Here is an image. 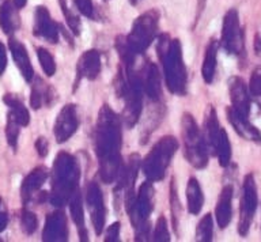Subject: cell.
<instances>
[{
    "instance_id": "cell-1",
    "label": "cell",
    "mask_w": 261,
    "mask_h": 242,
    "mask_svg": "<svg viewBox=\"0 0 261 242\" xmlns=\"http://www.w3.org/2000/svg\"><path fill=\"white\" fill-rule=\"evenodd\" d=\"M121 138V120L109 105H103L98 113L94 142L98 172L105 184H112L117 180L122 168Z\"/></svg>"
},
{
    "instance_id": "cell-2",
    "label": "cell",
    "mask_w": 261,
    "mask_h": 242,
    "mask_svg": "<svg viewBox=\"0 0 261 242\" xmlns=\"http://www.w3.org/2000/svg\"><path fill=\"white\" fill-rule=\"evenodd\" d=\"M156 52L162 62L163 74L169 91L175 95H185L188 76L179 40H170L169 34H161L158 37Z\"/></svg>"
},
{
    "instance_id": "cell-3",
    "label": "cell",
    "mask_w": 261,
    "mask_h": 242,
    "mask_svg": "<svg viewBox=\"0 0 261 242\" xmlns=\"http://www.w3.org/2000/svg\"><path fill=\"white\" fill-rule=\"evenodd\" d=\"M81 180V168L76 158L69 152L61 151L55 158L52 169V191H50V204L61 208L68 204L69 199L77 191Z\"/></svg>"
},
{
    "instance_id": "cell-4",
    "label": "cell",
    "mask_w": 261,
    "mask_h": 242,
    "mask_svg": "<svg viewBox=\"0 0 261 242\" xmlns=\"http://www.w3.org/2000/svg\"><path fill=\"white\" fill-rule=\"evenodd\" d=\"M178 150V140L174 136H163L154 144L142 162V170L147 180L152 182L162 181L171 158Z\"/></svg>"
},
{
    "instance_id": "cell-5",
    "label": "cell",
    "mask_w": 261,
    "mask_h": 242,
    "mask_svg": "<svg viewBox=\"0 0 261 242\" xmlns=\"http://www.w3.org/2000/svg\"><path fill=\"white\" fill-rule=\"evenodd\" d=\"M154 209V186L152 181L140 185L135 203L126 209L135 229V241H147L150 235V215Z\"/></svg>"
},
{
    "instance_id": "cell-6",
    "label": "cell",
    "mask_w": 261,
    "mask_h": 242,
    "mask_svg": "<svg viewBox=\"0 0 261 242\" xmlns=\"http://www.w3.org/2000/svg\"><path fill=\"white\" fill-rule=\"evenodd\" d=\"M181 136H182L184 154L188 162L196 169L205 168L208 164L207 143L191 113L182 115Z\"/></svg>"
},
{
    "instance_id": "cell-7",
    "label": "cell",
    "mask_w": 261,
    "mask_h": 242,
    "mask_svg": "<svg viewBox=\"0 0 261 242\" xmlns=\"http://www.w3.org/2000/svg\"><path fill=\"white\" fill-rule=\"evenodd\" d=\"M159 13L156 10H150L143 13L135 19L130 33L126 37V42L136 55L144 53L151 42L158 36Z\"/></svg>"
},
{
    "instance_id": "cell-8",
    "label": "cell",
    "mask_w": 261,
    "mask_h": 242,
    "mask_svg": "<svg viewBox=\"0 0 261 242\" xmlns=\"http://www.w3.org/2000/svg\"><path fill=\"white\" fill-rule=\"evenodd\" d=\"M258 196H257V185L253 174H248L244 178L242 185V197H241L240 207V222H238V233L245 237L249 233L252 225L253 217L256 213Z\"/></svg>"
},
{
    "instance_id": "cell-9",
    "label": "cell",
    "mask_w": 261,
    "mask_h": 242,
    "mask_svg": "<svg viewBox=\"0 0 261 242\" xmlns=\"http://www.w3.org/2000/svg\"><path fill=\"white\" fill-rule=\"evenodd\" d=\"M222 46L227 50L230 55L244 53L245 42H244V32L241 29L240 18L237 10H228L223 18V25H222V38H220Z\"/></svg>"
},
{
    "instance_id": "cell-10",
    "label": "cell",
    "mask_w": 261,
    "mask_h": 242,
    "mask_svg": "<svg viewBox=\"0 0 261 242\" xmlns=\"http://www.w3.org/2000/svg\"><path fill=\"white\" fill-rule=\"evenodd\" d=\"M86 203L89 207L90 217L93 222L94 231L97 235H101L103 231V226H105V204H103V196H102V191L97 182H90L87 185V191H86Z\"/></svg>"
},
{
    "instance_id": "cell-11",
    "label": "cell",
    "mask_w": 261,
    "mask_h": 242,
    "mask_svg": "<svg viewBox=\"0 0 261 242\" xmlns=\"http://www.w3.org/2000/svg\"><path fill=\"white\" fill-rule=\"evenodd\" d=\"M77 127H79V117H77L76 106L73 103H67L59 112L53 127V133L57 143H65L67 140L71 139V136L76 132Z\"/></svg>"
},
{
    "instance_id": "cell-12",
    "label": "cell",
    "mask_w": 261,
    "mask_h": 242,
    "mask_svg": "<svg viewBox=\"0 0 261 242\" xmlns=\"http://www.w3.org/2000/svg\"><path fill=\"white\" fill-rule=\"evenodd\" d=\"M60 26L50 18L48 9L45 6H38L34 11V26H33V34L36 37L44 38L45 41L50 44H57L59 41V33Z\"/></svg>"
},
{
    "instance_id": "cell-13",
    "label": "cell",
    "mask_w": 261,
    "mask_h": 242,
    "mask_svg": "<svg viewBox=\"0 0 261 242\" xmlns=\"http://www.w3.org/2000/svg\"><path fill=\"white\" fill-rule=\"evenodd\" d=\"M68 239V223L67 217L61 209L49 213L45 221L42 241L45 242H64Z\"/></svg>"
},
{
    "instance_id": "cell-14",
    "label": "cell",
    "mask_w": 261,
    "mask_h": 242,
    "mask_svg": "<svg viewBox=\"0 0 261 242\" xmlns=\"http://www.w3.org/2000/svg\"><path fill=\"white\" fill-rule=\"evenodd\" d=\"M49 172L45 166H37L24 177L20 185V199L23 205H28L32 201L33 196L41 189V186L48 180Z\"/></svg>"
},
{
    "instance_id": "cell-15",
    "label": "cell",
    "mask_w": 261,
    "mask_h": 242,
    "mask_svg": "<svg viewBox=\"0 0 261 242\" xmlns=\"http://www.w3.org/2000/svg\"><path fill=\"white\" fill-rule=\"evenodd\" d=\"M226 113H227V119L230 124L241 138L254 142V143H261V132L249 121L248 116H244L232 106L227 107Z\"/></svg>"
},
{
    "instance_id": "cell-16",
    "label": "cell",
    "mask_w": 261,
    "mask_h": 242,
    "mask_svg": "<svg viewBox=\"0 0 261 242\" xmlns=\"http://www.w3.org/2000/svg\"><path fill=\"white\" fill-rule=\"evenodd\" d=\"M228 93H230L232 107L249 117V113H250V95L249 94L250 93L245 85L244 79L240 76H232L228 82Z\"/></svg>"
},
{
    "instance_id": "cell-17",
    "label": "cell",
    "mask_w": 261,
    "mask_h": 242,
    "mask_svg": "<svg viewBox=\"0 0 261 242\" xmlns=\"http://www.w3.org/2000/svg\"><path fill=\"white\" fill-rule=\"evenodd\" d=\"M99 72H101V55H99V52L97 49L86 50L77 60V80L82 78L94 80V79L98 78Z\"/></svg>"
},
{
    "instance_id": "cell-18",
    "label": "cell",
    "mask_w": 261,
    "mask_h": 242,
    "mask_svg": "<svg viewBox=\"0 0 261 242\" xmlns=\"http://www.w3.org/2000/svg\"><path fill=\"white\" fill-rule=\"evenodd\" d=\"M8 48L11 50L12 59H14L15 66L18 67L20 75L23 76L26 82H32L33 78H34V70H33L32 62H30L28 50H26L23 44L15 40V38H10Z\"/></svg>"
},
{
    "instance_id": "cell-19",
    "label": "cell",
    "mask_w": 261,
    "mask_h": 242,
    "mask_svg": "<svg viewBox=\"0 0 261 242\" xmlns=\"http://www.w3.org/2000/svg\"><path fill=\"white\" fill-rule=\"evenodd\" d=\"M56 99V94L48 83H45L41 78L34 79L32 85V94H30V106L34 111H38L44 106H50Z\"/></svg>"
},
{
    "instance_id": "cell-20",
    "label": "cell",
    "mask_w": 261,
    "mask_h": 242,
    "mask_svg": "<svg viewBox=\"0 0 261 242\" xmlns=\"http://www.w3.org/2000/svg\"><path fill=\"white\" fill-rule=\"evenodd\" d=\"M232 193H234L232 185H226L222 189L219 199H218V203H216L215 217L218 226H219L220 229H226L230 225V222H231Z\"/></svg>"
},
{
    "instance_id": "cell-21",
    "label": "cell",
    "mask_w": 261,
    "mask_h": 242,
    "mask_svg": "<svg viewBox=\"0 0 261 242\" xmlns=\"http://www.w3.org/2000/svg\"><path fill=\"white\" fill-rule=\"evenodd\" d=\"M18 10L19 9L11 0H6L0 7V28L7 36H12L14 32L19 28Z\"/></svg>"
},
{
    "instance_id": "cell-22",
    "label": "cell",
    "mask_w": 261,
    "mask_h": 242,
    "mask_svg": "<svg viewBox=\"0 0 261 242\" xmlns=\"http://www.w3.org/2000/svg\"><path fill=\"white\" fill-rule=\"evenodd\" d=\"M69 212H71V218H72L73 223L76 226L77 234H79V239L83 242L89 241V234H87V229L85 225V215H83V204H82V196L81 192L76 191L73 193L72 197L69 199Z\"/></svg>"
},
{
    "instance_id": "cell-23",
    "label": "cell",
    "mask_w": 261,
    "mask_h": 242,
    "mask_svg": "<svg viewBox=\"0 0 261 242\" xmlns=\"http://www.w3.org/2000/svg\"><path fill=\"white\" fill-rule=\"evenodd\" d=\"M144 91H146L147 97L151 101H158L162 95V89H161V72H159L158 67L154 63H150L146 67V72H144Z\"/></svg>"
},
{
    "instance_id": "cell-24",
    "label": "cell",
    "mask_w": 261,
    "mask_h": 242,
    "mask_svg": "<svg viewBox=\"0 0 261 242\" xmlns=\"http://www.w3.org/2000/svg\"><path fill=\"white\" fill-rule=\"evenodd\" d=\"M187 204L188 211L192 215H197L201 211L204 205V195L200 186L199 181L196 180L195 177H192L188 181L187 185Z\"/></svg>"
},
{
    "instance_id": "cell-25",
    "label": "cell",
    "mask_w": 261,
    "mask_h": 242,
    "mask_svg": "<svg viewBox=\"0 0 261 242\" xmlns=\"http://www.w3.org/2000/svg\"><path fill=\"white\" fill-rule=\"evenodd\" d=\"M218 42L216 40H211L208 44L205 55H204L203 67H201V75L205 83H212L214 76H215L216 64H218Z\"/></svg>"
},
{
    "instance_id": "cell-26",
    "label": "cell",
    "mask_w": 261,
    "mask_h": 242,
    "mask_svg": "<svg viewBox=\"0 0 261 242\" xmlns=\"http://www.w3.org/2000/svg\"><path fill=\"white\" fill-rule=\"evenodd\" d=\"M3 102L10 107V113H11L18 123L22 127H28L30 123V113H29L28 107L24 106V103L20 101L15 94H4Z\"/></svg>"
},
{
    "instance_id": "cell-27",
    "label": "cell",
    "mask_w": 261,
    "mask_h": 242,
    "mask_svg": "<svg viewBox=\"0 0 261 242\" xmlns=\"http://www.w3.org/2000/svg\"><path fill=\"white\" fill-rule=\"evenodd\" d=\"M205 128H207V136H208V143L212 147V150L216 151V146H218V140H219L220 129L219 127V120H218V115L216 111L212 106L208 109L207 120H205Z\"/></svg>"
},
{
    "instance_id": "cell-28",
    "label": "cell",
    "mask_w": 261,
    "mask_h": 242,
    "mask_svg": "<svg viewBox=\"0 0 261 242\" xmlns=\"http://www.w3.org/2000/svg\"><path fill=\"white\" fill-rule=\"evenodd\" d=\"M216 155L219 159V165L222 168H227L231 160V144L226 129H220L219 140H218V146H216Z\"/></svg>"
},
{
    "instance_id": "cell-29",
    "label": "cell",
    "mask_w": 261,
    "mask_h": 242,
    "mask_svg": "<svg viewBox=\"0 0 261 242\" xmlns=\"http://www.w3.org/2000/svg\"><path fill=\"white\" fill-rule=\"evenodd\" d=\"M214 237V221L211 213H205L196 227V239L200 242H210Z\"/></svg>"
},
{
    "instance_id": "cell-30",
    "label": "cell",
    "mask_w": 261,
    "mask_h": 242,
    "mask_svg": "<svg viewBox=\"0 0 261 242\" xmlns=\"http://www.w3.org/2000/svg\"><path fill=\"white\" fill-rule=\"evenodd\" d=\"M20 127H22V125H20V124L15 120V117L8 112L7 124H6V138H7L8 146L14 148V150H15L16 146H18V138H19Z\"/></svg>"
},
{
    "instance_id": "cell-31",
    "label": "cell",
    "mask_w": 261,
    "mask_h": 242,
    "mask_svg": "<svg viewBox=\"0 0 261 242\" xmlns=\"http://www.w3.org/2000/svg\"><path fill=\"white\" fill-rule=\"evenodd\" d=\"M59 3H60L61 11L64 14L65 21H67L69 30L72 32L73 36H79L81 34V19H79V17L73 13L72 10L69 9L67 0H59Z\"/></svg>"
},
{
    "instance_id": "cell-32",
    "label": "cell",
    "mask_w": 261,
    "mask_h": 242,
    "mask_svg": "<svg viewBox=\"0 0 261 242\" xmlns=\"http://www.w3.org/2000/svg\"><path fill=\"white\" fill-rule=\"evenodd\" d=\"M37 56H38L41 67H42V70H44L46 76H53V75L56 74V62H55L52 55L49 53L48 49L38 48L37 49Z\"/></svg>"
},
{
    "instance_id": "cell-33",
    "label": "cell",
    "mask_w": 261,
    "mask_h": 242,
    "mask_svg": "<svg viewBox=\"0 0 261 242\" xmlns=\"http://www.w3.org/2000/svg\"><path fill=\"white\" fill-rule=\"evenodd\" d=\"M37 226H38V219H37L36 213L26 208L22 209V213H20V227L23 230V233L28 234V235H32L37 230Z\"/></svg>"
},
{
    "instance_id": "cell-34",
    "label": "cell",
    "mask_w": 261,
    "mask_h": 242,
    "mask_svg": "<svg viewBox=\"0 0 261 242\" xmlns=\"http://www.w3.org/2000/svg\"><path fill=\"white\" fill-rule=\"evenodd\" d=\"M154 239L156 242H169L170 241V234H169V227H167L166 218L161 215L156 221L155 226Z\"/></svg>"
},
{
    "instance_id": "cell-35",
    "label": "cell",
    "mask_w": 261,
    "mask_h": 242,
    "mask_svg": "<svg viewBox=\"0 0 261 242\" xmlns=\"http://www.w3.org/2000/svg\"><path fill=\"white\" fill-rule=\"evenodd\" d=\"M249 93L254 97L261 95V67L254 68L249 80Z\"/></svg>"
},
{
    "instance_id": "cell-36",
    "label": "cell",
    "mask_w": 261,
    "mask_h": 242,
    "mask_svg": "<svg viewBox=\"0 0 261 242\" xmlns=\"http://www.w3.org/2000/svg\"><path fill=\"white\" fill-rule=\"evenodd\" d=\"M76 9L86 18H94V6L91 0H73Z\"/></svg>"
},
{
    "instance_id": "cell-37",
    "label": "cell",
    "mask_w": 261,
    "mask_h": 242,
    "mask_svg": "<svg viewBox=\"0 0 261 242\" xmlns=\"http://www.w3.org/2000/svg\"><path fill=\"white\" fill-rule=\"evenodd\" d=\"M120 229H121V225L120 222H114L112 225L106 229L105 234V242H117L120 239Z\"/></svg>"
},
{
    "instance_id": "cell-38",
    "label": "cell",
    "mask_w": 261,
    "mask_h": 242,
    "mask_svg": "<svg viewBox=\"0 0 261 242\" xmlns=\"http://www.w3.org/2000/svg\"><path fill=\"white\" fill-rule=\"evenodd\" d=\"M36 150L37 152H38V155L42 156V158H45V156L48 155L49 152V143L48 140H46V138H44V136H40L38 139L36 140Z\"/></svg>"
},
{
    "instance_id": "cell-39",
    "label": "cell",
    "mask_w": 261,
    "mask_h": 242,
    "mask_svg": "<svg viewBox=\"0 0 261 242\" xmlns=\"http://www.w3.org/2000/svg\"><path fill=\"white\" fill-rule=\"evenodd\" d=\"M7 50H6L3 42L0 41V75H3L7 68Z\"/></svg>"
},
{
    "instance_id": "cell-40",
    "label": "cell",
    "mask_w": 261,
    "mask_h": 242,
    "mask_svg": "<svg viewBox=\"0 0 261 242\" xmlns=\"http://www.w3.org/2000/svg\"><path fill=\"white\" fill-rule=\"evenodd\" d=\"M2 205H3V201H2V197H0V233H3L8 225V215L7 212L2 208Z\"/></svg>"
},
{
    "instance_id": "cell-41",
    "label": "cell",
    "mask_w": 261,
    "mask_h": 242,
    "mask_svg": "<svg viewBox=\"0 0 261 242\" xmlns=\"http://www.w3.org/2000/svg\"><path fill=\"white\" fill-rule=\"evenodd\" d=\"M254 52L257 56H261V37L258 34H256L254 37Z\"/></svg>"
},
{
    "instance_id": "cell-42",
    "label": "cell",
    "mask_w": 261,
    "mask_h": 242,
    "mask_svg": "<svg viewBox=\"0 0 261 242\" xmlns=\"http://www.w3.org/2000/svg\"><path fill=\"white\" fill-rule=\"evenodd\" d=\"M12 2L15 3V6L18 9H23L24 6H26V3H28V0H12Z\"/></svg>"
},
{
    "instance_id": "cell-43",
    "label": "cell",
    "mask_w": 261,
    "mask_h": 242,
    "mask_svg": "<svg viewBox=\"0 0 261 242\" xmlns=\"http://www.w3.org/2000/svg\"><path fill=\"white\" fill-rule=\"evenodd\" d=\"M130 3H132V5H138L139 3V0H129Z\"/></svg>"
},
{
    "instance_id": "cell-44",
    "label": "cell",
    "mask_w": 261,
    "mask_h": 242,
    "mask_svg": "<svg viewBox=\"0 0 261 242\" xmlns=\"http://www.w3.org/2000/svg\"><path fill=\"white\" fill-rule=\"evenodd\" d=\"M0 241H2V239H0Z\"/></svg>"
}]
</instances>
